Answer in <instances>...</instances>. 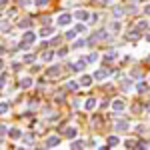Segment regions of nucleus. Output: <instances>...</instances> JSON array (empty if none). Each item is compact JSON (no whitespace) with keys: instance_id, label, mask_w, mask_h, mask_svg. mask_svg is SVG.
<instances>
[{"instance_id":"nucleus-46","label":"nucleus","mask_w":150,"mask_h":150,"mask_svg":"<svg viewBox=\"0 0 150 150\" xmlns=\"http://www.w3.org/2000/svg\"><path fill=\"white\" fill-rule=\"evenodd\" d=\"M48 22H50V18H48V16H42V24H44V26H46Z\"/></svg>"},{"instance_id":"nucleus-21","label":"nucleus","mask_w":150,"mask_h":150,"mask_svg":"<svg viewBox=\"0 0 150 150\" xmlns=\"http://www.w3.org/2000/svg\"><path fill=\"white\" fill-rule=\"evenodd\" d=\"M94 106H96V98H88V100L84 102V108H86V110H92Z\"/></svg>"},{"instance_id":"nucleus-34","label":"nucleus","mask_w":150,"mask_h":150,"mask_svg":"<svg viewBox=\"0 0 150 150\" xmlns=\"http://www.w3.org/2000/svg\"><path fill=\"white\" fill-rule=\"evenodd\" d=\"M130 76L132 78H140V68H132L130 70Z\"/></svg>"},{"instance_id":"nucleus-39","label":"nucleus","mask_w":150,"mask_h":150,"mask_svg":"<svg viewBox=\"0 0 150 150\" xmlns=\"http://www.w3.org/2000/svg\"><path fill=\"white\" fill-rule=\"evenodd\" d=\"M96 60H98V54H96V52H92V54L88 56V62H96Z\"/></svg>"},{"instance_id":"nucleus-18","label":"nucleus","mask_w":150,"mask_h":150,"mask_svg":"<svg viewBox=\"0 0 150 150\" xmlns=\"http://www.w3.org/2000/svg\"><path fill=\"white\" fill-rule=\"evenodd\" d=\"M52 34H54V30L48 28V26H44V28L40 30V36H42V38H48V36H52Z\"/></svg>"},{"instance_id":"nucleus-13","label":"nucleus","mask_w":150,"mask_h":150,"mask_svg":"<svg viewBox=\"0 0 150 150\" xmlns=\"http://www.w3.org/2000/svg\"><path fill=\"white\" fill-rule=\"evenodd\" d=\"M18 86H20L22 90H26V88H30V86H32V78H30V76H24L22 80H20V84H18Z\"/></svg>"},{"instance_id":"nucleus-45","label":"nucleus","mask_w":150,"mask_h":150,"mask_svg":"<svg viewBox=\"0 0 150 150\" xmlns=\"http://www.w3.org/2000/svg\"><path fill=\"white\" fill-rule=\"evenodd\" d=\"M36 4L38 6H44V4H48V0H36Z\"/></svg>"},{"instance_id":"nucleus-3","label":"nucleus","mask_w":150,"mask_h":150,"mask_svg":"<svg viewBox=\"0 0 150 150\" xmlns=\"http://www.w3.org/2000/svg\"><path fill=\"white\" fill-rule=\"evenodd\" d=\"M90 16H92V14H90L88 10H84V8H78V10L74 12V18H78L80 22H86V20H90Z\"/></svg>"},{"instance_id":"nucleus-23","label":"nucleus","mask_w":150,"mask_h":150,"mask_svg":"<svg viewBox=\"0 0 150 150\" xmlns=\"http://www.w3.org/2000/svg\"><path fill=\"white\" fill-rule=\"evenodd\" d=\"M8 110H10V104H8V102H0V116L8 114Z\"/></svg>"},{"instance_id":"nucleus-47","label":"nucleus","mask_w":150,"mask_h":150,"mask_svg":"<svg viewBox=\"0 0 150 150\" xmlns=\"http://www.w3.org/2000/svg\"><path fill=\"white\" fill-rule=\"evenodd\" d=\"M144 14H146V16H150V4H146V8H144Z\"/></svg>"},{"instance_id":"nucleus-8","label":"nucleus","mask_w":150,"mask_h":150,"mask_svg":"<svg viewBox=\"0 0 150 150\" xmlns=\"http://www.w3.org/2000/svg\"><path fill=\"white\" fill-rule=\"evenodd\" d=\"M92 80H94V76H90V74H82L78 82H80V86L86 88V86H90V84H92Z\"/></svg>"},{"instance_id":"nucleus-19","label":"nucleus","mask_w":150,"mask_h":150,"mask_svg":"<svg viewBox=\"0 0 150 150\" xmlns=\"http://www.w3.org/2000/svg\"><path fill=\"white\" fill-rule=\"evenodd\" d=\"M78 86H80V82H76V80L66 82V88H68V90H78Z\"/></svg>"},{"instance_id":"nucleus-53","label":"nucleus","mask_w":150,"mask_h":150,"mask_svg":"<svg viewBox=\"0 0 150 150\" xmlns=\"http://www.w3.org/2000/svg\"><path fill=\"white\" fill-rule=\"evenodd\" d=\"M2 50H4V48H2V46H0V54H2Z\"/></svg>"},{"instance_id":"nucleus-27","label":"nucleus","mask_w":150,"mask_h":150,"mask_svg":"<svg viewBox=\"0 0 150 150\" xmlns=\"http://www.w3.org/2000/svg\"><path fill=\"white\" fill-rule=\"evenodd\" d=\"M148 146H150V144L146 142V140H140V142H136V148H138V150H146Z\"/></svg>"},{"instance_id":"nucleus-51","label":"nucleus","mask_w":150,"mask_h":150,"mask_svg":"<svg viewBox=\"0 0 150 150\" xmlns=\"http://www.w3.org/2000/svg\"><path fill=\"white\" fill-rule=\"evenodd\" d=\"M146 112H150V104H148V106H146Z\"/></svg>"},{"instance_id":"nucleus-22","label":"nucleus","mask_w":150,"mask_h":150,"mask_svg":"<svg viewBox=\"0 0 150 150\" xmlns=\"http://www.w3.org/2000/svg\"><path fill=\"white\" fill-rule=\"evenodd\" d=\"M116 58H118V52H116V50H110V52L104 56V60H106V62H110V60H116Z\"/></svg>"},{"instance_id":"nucleus-48","label":"nucleus","mask_w":150,"mask_h":150,"mask_svg":"<svg viewBox=\"0 0 150 150\" xmlns=\"http://www.w3.org/2000/svg\"><path fill=\"white\" fill-rule=\"evenodd\" d=\"M8 4V0H0V6H6Z\"/></svg>"},{"instance_id":"nucleus-40","label":"nucleus","mask_w":150,"mask_h":150,"mask_svg":"<svg viewBox=\"0 0 150 150\" xmlns=\"http://www.w3.org/2000/svg\"><path fill=\"white\" fill-rule=\"evenodd\" d=\"M32 140H34V136H32V134H26V136H24V142H26V144H30Z\"/></svg>"},{"instance_id":"nucleus-6","label":"nucleus","mask_w":150,"mask_h":150,"mask_svg":"<svg viewBox=\"0 0 150 150\" xmlns=\"http://www.w3.org/2000/svg\"><path fill=\"white\" fill-rule=\"evenodd\" d=\"M64 136H66L68 140H74L76 136H78V128L76 126H68L66 130H64Z\"/></svg>"},{"instance_id":"nucleus-15","label":"nucleus","mask_w":150,"mask_h":150,"mask_svg":"<svg viewBox=\"0 0 150 150\" xmlns=\"http://www.w3.org/2000/svg\"><path fill=\"white\" fill-rule=\"evenodd\" d=\"M110 30H112V32H114V34H118V32H120V30H122V26H120V22H118V20H112V22H110Z\"/></svg>"},{"instance_id":"nucleus-16","label":"nucleus","mask_w":150,"mask_h":150,"mask_svg":"<svg viewBox=\"0 0 150 150\" xmlns=\"http://www.w3.org/2000/svg\"><path fill=\"white\" fill-rule=\"evenodd\" d=\"M84 146H86L84 140H74V142L70 144V148H72V150H80V148H84Z\"/></svg>"},{"instance_id":"nucleus-28","label":"nucleus","mask_w":150,"mask_h":150,"mask_svg":"<svg viewBox=\"0 0 150 150\" xmlns=\"http://www.w3.org/2000/svg\"><path fill=\"white\" fill-rule=\"evenodd\" d=\"M136 28H138L140 32H142V30H146V28H148V22H146V20H140V22L136 24Z\"/></svg>"},{"instance_id":"nucleus-7","label":"nucleus","mask_w":150,"mask_h":150,"mask_svg":"<svg viewBox=\"0 0 150 150\" xmlns=\"http://www.w3.org/2000/svg\"><path fill=\"white\" fill-rule=\"evenodd\" d=\"M58 144H60V136H56V134H52V136L46 138V148H54Z\"/></svg>"},{"instance_id":"nucleus-30","label":"nucleus","mask_w":150,"mask_h":150,"mask_svg":"<svg viewBox=\"0 0 150 150\" xmlns=\"http://www.w3.org/2000/svg\"><path fill=\"white\" fill-rule=\"evenodd\" d=\"M122 90H126V92H128V90H132V82H130V80H122Z\"/></svg>"},{"instance_id":"nucleus-38","label":"nucleus","mask_w":150,"mask_h":150,"mask_svg":"<svg viewBox=\"0 0 150 150\" xmlns=\"http://www.w3.org/2000/svg\"><path fill=\"white\" fill-rule=\"evenodd\" d=\"M4 134H8V126L0 124V136H4Z\"/></svg>"},{"instance_id":"nucleus-41","label":"nucleus","mask_w":150,"mask_h":150,"mask_svg":"<svg viewBox=\"0 0 150 150\" xmlns=\"http://www.w3.org/2000/svg\"><path fill=\"white\" fill-rule=\"evenodd\" d=\"M6 84V74H0V88Z\"/></svg>"},{"instance_id":"nucleus-29","label":"nucleus","mask_w":150,"mask_h":150,"mask_svg":"<svg viewBox=\"0 0 150 150\" xmlns=\"http://www.w3.org/2000/svg\"><path fill=\"white\" fill-rule=\"evenodd\" d=\"M84 46H86V40H84V38H82V40H76V42L72 44V48H84Z\"/></svg>"},{"instance_id":"nucleus-17","label":"nucleus","mask_w":150,"mask_h":150,"mask_svg":"<svg viewBox=\"0 0 150 150\" xmlns=\"http://www.w3.org/2000/svg\"><path fill=\"white\" fill-rule=\"evenodd\" d=\"M106 142L110 144V148H114V146H118V144H120V138L112 134V136H108V140H106Z\"/></svg>"},{"instance_id":"nucleus-20","label":"nucleus","mask_w":150,"mask_h":150,"mask_svg":"<svg viewBox=\"0 0 150 150\" xmlns=\"http://www.w3.org/2000/svg\"><path fill=\"white\" fill-rule=\"evenodd\" d=\"M30 26H32V18H26V20L18 22V28H30Z\"/></svg>"},{"instance_id":"nucleus-1","label":"nucleus","mask_w":150,"mask_h":150,"mask_svg":"<svg viewBox=\"0 0 150 150\" xmlns=\"http://www.w3.org/2000/svg\"><path fill=\"white\" fill-rule=\"evenodd\" d=\"M72 18H74V14H68V12H62L60 16L56 18V24L58 26H68L72 22Z\"/></svg>"},{"instance_id":"nucleus-44","label":"nucleus","mask_w":150,"mask_h":150,"mask_svg":"<svg viewBox=\"0 0 150 150\" xmlns=\"http://www.w3.org/2000/svg\"><path fill=\"white\" fill-rule=\"evenodd\" d=\"M98 18H100V16H98V14H92V16H90V22H96V20H98Z\"/></svg>"},{"instance_id":"nucleus-33","label":"nucleus","mask_w":150,"mask_h":150,"mask_svg":"<svg viewBox=\"0 0 150 150\" xmlns=\"http://www.w3.org/2000/svg\"><path fill=\"white\" fill-rule=\"evenodd\" d=\"M8 28H10V24L6 22V20H2V22H0V30H2V32H8Z\"/></svg>"},{"instance_id":"nucleus-52","label":"nucleus","mask_w":150,"mask_h":150,"mask_svg":"<svg viewBox=\"0 0 150 150\" xmlns=\"http://www.w3.org/2000/svg\"><path fill=\"white\" fill-rule=\"evenodd\" d=\"M146 62H148V64H150V56H146Z\"/></svg>"},{"instance_id":"nucleus-14","label":"nucleus","mask_w":150,"mask_h":150,"mask_svg":"<svg viewBox=\"0 0 150 150\" xmlns=\"http://www.w3.org/2000/svg\"><path fill=\"white\" fill-rule=\"evenodd\" d=\"M58 74H60V66H50V68L46 70L48 78H54V76H58Z\"/></svg>"},{"instance_id":"nucleus-31","label":"nucleus","mask_w":150,"mask_h":150,"mask_svg":"<svg viewBox=\"0 0 150 150\" xmlns=\"http://www.w3.org/2000/svg\"><path fill=\"white\" fill-rule=\"evenodd\" d=\"M76 34H78V32H76V30H68V32H66V40H74V38H76Z\"/></svg>"},{"instance_id":"nucleus-49","label":"nucleus","mask_w":150,"mask_h":150,"mask_svg":"<svg viewBox=\"0 0 150 150\" xmlns=\"http://www.w3.org/2000/svg\"><path fill=\"white\" fill-rule=\"evenodd\" d=\"M146 42H150V34H146Z\"/></svg>"},{"instance_id":"nucleus-36","label":"nucleus","mask_w":150,"mask_h":150,"mask_svg":"<svg viewBox=\"0 0 150 150\" xmlns=\"http://www.w3.org/2000/svg\"><path fill=\"white\" fill-rule=\"evenodd\" d=\"M28 48H30V44H26V42H22V40L18 42V50H28Z\"/></svg>"},{"instance_id":"nucleus-9","label":"nucleus","mask_w":150,"mask_h":150,"mask_svg":"<svg viewBox=\"0 0 150 150\" xmlns=\"http://www.w3.org/2000/svg\"><path fill=\"white\" fill-rule=\"evenodd\" d=\"M124 108H126V102H124V100H114V102H112V110H114V112H122Z\"/></svg>"},{"instance_id":"nucleus-2","label":"nucleus","mask_w":150,"mask_h":150,"mask_svg":"<svg viewBox=\"0 0 150 150\" xmlns=\"http://www.w3.org/2000/svg\"><path fill=\"white\" fill-rule=\"evenodd\" d=\"M110 74H112V70H108V68H98L96 72H94V80L102 82V80H106Z\"/></svg>"},{"instance_id":"nucleus-11","label":"nucleus","mask_w":150,"mask_h":150,"mask_svg":"<svg viewBox=\"0 0 150 150\" xmlns=\"http://www.w3.org/2000/svg\"><path fill=\"white\" fill-rule=\"evenodd\" d=\"M128 120H118V122H114V130H118V132H122V130H128Z\"/></svg>"},{"instance_id":"nucleus-5","label":"nucleus","mask_w":150,"mask_h":150,"mask_svg":"<svg viewBox=\"0 0 150 150\" xmlns=\"http://www.w3.org/2000/svg\"><path fill=\"white\" fill-rule=\"evenodd\" d=\"M86 64H88V58H80V60H78V62H74V64H72L70 68L74 70V72H82Z\"/></svg>"},{"instance_id":"nucleus-12","label":"nucleus","mask_w":150,"mask_h":150,"mask_svg":"<svg viewBox=\"0 0 150 150\" xmlns=\"http://www.w3.org/2000/svg\"><path fill=\"white\" fill-rule=\"evenodd\" d=\"M122 16H124V8H122V6H114V10H112V18L120 20Z\"/></svg>"},{"instance_id":"nucleus-26","label":"nucleus","mask_w":150,"mask_h":150,"mask_svg":"<svg viewBox=\"0 0 150 150\" xmlns=\"http://www.w3.org/2000/svg\"><path fill=\"white\" fill-rule=\"evenodd\" d=\"M52 58H54V52H52V50H48V52L42 54V60H44V62H50Z\"/></svg>"},{"instance_id":"nucleus-54","label":"nucleus","mask_w":150,"mask_h":150,"mask_svg":"<svg viewBox=\"0 0 150 150\" xmlns=\"http://www.w3.org/2000/svg\"><path fill=\"white\" fill-rule=\"evenodd\" d=\"M148 82H150V78H148Z\"/></svg>"},{"instance_id":"nucleus-43","label":"nucleus","mask_w":150,"mask_h":150,"mask_svg":"<svg viewBox=\"0 0 150 150\" xmlns=\"http://www.w3.org/2000/svg\"><path fill=\"white\" fill-rule=\"evenodd\" d=\"M18 4H20V6H28V4H30V0H18Z\"/></svg>"},{"instance_id":"nucleus-32","label":"nucleus","mask_w":150,"mask_h":150,"mask_svg":"<svg viewBox=\"0 0 150 150\" xmlns=\"http://www.w3.org/2000/svg\"><path fill=\"white\" fill-rule=\"evenodd\" d=\"M74 30H76V32H78V34H80V32H82V34H86V26H84V24H76V28H74Z\"/></svg>"},{"instance_id":"nucleus-37","label":"nucleus","mask_w":150,"mask_h":150,"mask_svg":"<svg viewBox=\"0 0 150 150\" xmlns=\"http://www.w3.org/2000/svg\"><path fill=\"white\" fill-rule=\"evenodd\" d=\"M66 54H68V48H60V50H58V56L60 58H64Z\"/></svg>"},{"instance_id":"nucleus-35","label":"nucleus","mask_w":150,"mask_h":150,"mask_svg":"<svg viewBox=\"0 0 150 150\" xmlns=\"http://www.w3.org/2000/svg\"><path fill=\"white\" fill-rule=\"evenodd\" d=\"M124 146H126V148H136V140H126Z\"/></svg>"},{"instance_id":"nucleus-50","label":"nucleus","mask_w":150,"mask_h":150,"mask_svg":"<svg viewBox=\"0 0 150 150\" xmlns=\"http://www.w3.org/2000/svg\"><path fill=\"white\" fill-rule=\"evenodd\" d=\"M130 2H134V4H136V2H142V0H130Z\"/></svg>"},{"instance_id":"nucleus-4","label":"nucleus","mask_w":150,"mask_h":150,"mask_svg":"<svg viewBox=\"0 0 150 150\" xmlns=\"http://www.w3.org/2000/svg\"><path fill=\"white\" fill-rule=\"evenodd\" d=\"M22 42H26V44H30V46H32V44L36 42V34L32 32V30H26V32L22 34Z\"/></svg>"},{"instance_id":"nucleus-42","label":"nucleus","mask_w":150,"mask_h":150,"mask_svg":"<svg viewBox=\"0 0 150 150\" xmlns=\"http://www.w3.org/2000/svg\"><path fill=\"white\" fill-rule=\"evenodd\" d=\"M32 60H34L32 54H26V56H24V62H32Z\"/></svg>"},{"instance_id":"nucleus-10","label":"nucleus","mask_w":150,"mask_h":150,"mask_svg":"<svg viewBox=\"0 0 150 150\" xmlns=\"http://www.w3.org/2000/svg\"><path fill=\"white\" fill-rule=\"evenodd\" d=\"M8 136H10L12 140L22 138V130H20V128H10V130H8Z\"/></svg>"},{"instance_id":"nucleus-24","label":"nucleus","mask_w":150,"mask_h":150,"mask_svg":"<svg viewBox=\"0 0 150 150\" xmlns=\"http://www.w3.org/2000/svg\"><path fill=\"white\" fill-rule=\"evenodd\" d=\"M148 88H150V84H146V82H138V84H136V90H138V92H146Z\"/></svg>"},{"instance_id":"nucleus-25","label":"nucleus","mask_w":150,"mask_h":150,"mask_svg":"<svg viewBox=\"0 0 150 150\" xmlns=\"http://www.w3.org/2000/svg\"><path fill=\"white\" fill-rule=\"evenodd\" d=\"M138 36H140V30H138V28H134V30H130V32H128V38H130V40H136Z\"/></svg>"}]
</instances>
